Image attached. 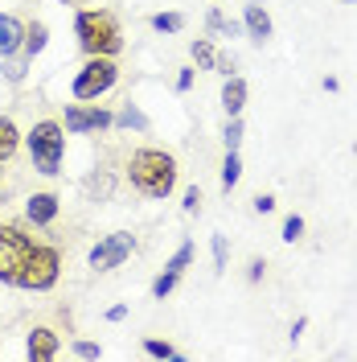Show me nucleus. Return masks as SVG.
Returning a JSON list of instances; mask_svg holds the SVG:
<instances>
[{
    "label": "nucleus",
    "instance_id": "25",
    "mask_svg": "<svg viewBox=\"0 0 357 362\" xmlns=\"http://www.w3.org/2000/svg\"><path fill=\"white\" fill-rule=\"evenodd\" d=\"M222 144L226 148H238L243 144V119L238 115H230V124H226V132H222Z\"/></svg>",
    "mask_w": 357,
    "mask_h": 362
},
{
    "label": "nucleus",
    "instance_id": "29",
    "mask_svg": "<svg viewBox=\"0 0 357 362\" xmlns=\"http://www.w3.org/2000/svg\"><path fill=\"white\" fill-rule=\"evenodd\" d=\"M99 341H74V358H99Z\"/></svg>",
    "mask_w": 357,
    "mask_h": 362
},
{
    "label": "nucleus",
    "instance_id": "23",
    "mask_svg": "<svg viewBox=\"0 0 357 362\" xmlns=\"http://www.w3.org/2000/svg\"><path fill=\"white\" fill-rule=\"evenodd\" d=\"M144 354H152V358H181L177 346H169V341H160V338H144Z\"/></svg>",
    "mask_w": 357,
    "mask_h": 362
},
{
    "label": "nucleus",
    "instance_id": "36",
    "mask_svg": "<svg viewBox=\"0 0 357 362\" xmlns=\"http://www.w3.org/2000/svg\"><path fill=\"white\" fill-rule=\"evenodd\" d=\"M304 329H308V317H296V325H291V341H300Z\"/></svg>",
    "mask_w": 357,
    "mask_h": 362
},
{
    "label": "nucleus",
    "instance_id": "28",
    "mask_svg": "<svg viewBox=\"0 0 357 362\" xmlns=\"http://www.w3.org/2000/svg\"><path fill=\"white\" fill-rule=\"evenodd\" d=\"M181 206H185V214H198V210H201V189H198V185H189V189H185V202H181Z\"/></svg>",
    "mask_w": 357,
    "mask_h": 362
},
{
    "label": "nucleus",
    "instance_id": "7",
    "mask_svg": "<svg viewBox=\"0 0 357 362\" xmlns=\"http://www.w3.org/2000/svg\"><path fill=\"white\" fill-rule=\"evenodd\" d=\"M132 251H135V235H132V230H115V235H107V239H99V243L90 247V268H95V272L123 268Z\"/></svg>",
    "mask_w": 357,
    "mask_h": 362
},
{
    "label": "nucleus",
    "instance_id": "11",
    "mask_svg": "<svg viewBox=\"0 0 357 362\" xmlns=\"http://www.w3.org/2000/svg\"><path fill=\"white\" fill-rule=\"evenodd\" d=\"M21 42H25V25L13 13H0V58L21 54Z\"/></svg>",
    "mask_w": 357,
    "mask_h": 362
},
{
    "label": "nucleus",
    "instance_id": "14",
    "mask_svg": "<svg viewBox=\"0 0 357 362\" xmlns=\"http://www.w3.org/2000/svg\"><path fill=\"white\" fill-rule=\"evenodd\" d=\"M222 107H226V115H243V107H246V83L238 78V74H230V78H226Z\"/></svg>",
    "mask_w": 357,
    "mask_h": 362
},
{
    "label": "nucleus",
    "instance_id": "27",
    "mask_svg": "<svg viewBox=\"0 0 357 362\" xmlns=\"http://www.w3.org/2000/svg\"><path fill=\"white\" fill-rule=\"evenodd\" d=\"M214 272H226V235H214Z\"/></svg>",
    "mask_w": 357,
    "mask_h": 362
},
{
    "label": "nucleus",
    "instance_id": "31",
    "mask_svg": "<svg viewBox=\"0 0 357 362\" xmlns=\"http://www.w3.org/2000/svg\"><path fill=\"white\" fill-rule=\"evenodd\" d=\"M255 210H259V214H271V210H275V198H271V194H259V198H255Z\"/></svg>",
    "mask_w": 357,
    "mask_h": 362
},
{
    "label": "nucleus",
    "instance_id": "16",
    "mask_svg": "<svg viewBox=\"0 0 357 362\" xmlns=\"http://www.w3.org/2000/svg\"><path fill=\"white\" fill-rule=\"evenodd\" d=\"M189 54H193L198 70H214V62H218V49H214V42H210V37H198V42L189 45Z\"/></svg>",
    "mask_w": 357,
    "mask_h": 362
},
{
    "label": "nucleus",
    "instance_id": "12",
    "mask_svg": "<svg viewBox=\"0 0 357 362\" xmlns=\"http://www.w3.org/2000/svg\"><path fill=\"white\" fill-rule=\"evenodd\" d=\"M243 29L250 33V42H267L271 37V17H267V8H263V0H250L246 4Z\"/></svg>",
    "mask_w": 357,
    "mask_h": 362
},
{
    "label": "nucleus",
    "instance_id": "22",
    "mask_svg": "<svg viewBox=\"0 0 357 362\" xmlns=\"http://www.w3.org/2000/svg\"><path fill=\"white\" fill-rule=\"evenodd\" d=\"M0 62H4V78H8V83H21L25 78V70H29V58H17V54H8V58H0Z\"/></svg>",
    "mask_w": 357,
    "mask_h": 362
},
{
    "label": "nucleus",
    "instance_id": "8",
    "mask_svg": "<svg viewBox=\"0 0 357 362\" xmlns=\"http://www.w3.org/2000/svg\"><path fill=\"white\" fill-rule=\"evenodd\" d=\"M115 115L103 112V107H83V103H74V107H66V119H62V128L74 136L83 132H103V128H111Z\"/></svg>",
    "mask_w": 357,
    "mask_h": 362
},
{
    "label": "nucleus",
    "instance_id": "30",
    "mask_svg": "<svg viewBox=\"0 0 357 362\" xmlns=\"http://www.w3.org/2000/svg\"><path fill=\"white\" fill-rule=\"evenodd\" d=\"M263 276H267V264H263V259H250V268H246V280H250V284H259Z\"/></svg>",
    "mask_w": 357,
    "mask_h": 362
},
{
    "label": "nucleus",
    "instance_id": "21",
    "mask_svg": "<svg viewBox=\"0 0 357 362\" xmlns=\"http://www.w3.org/2000/svg\"><path fill=\"white\" fill-rule=\"evenodd\" d=\"M152 29H157V33H181V29H185V17H181V13H157V17H152Z\"/></svg>",
    "mask_w": 357,
    "mask_h": 362
},
{
    "label": "nucleus",
    "instance_id": "19",
    "mask_svg": "<svg viewBox=\"0 0 357 362\" xmlns=\"http://www.w3.org/2000/svg\"><path fill=\"white\" fill-rule=\"evenodd\" d=\"M111 189H115L111 173H90V177H87V194L95 198V202H107V198H111Z\"/></svg>",
    "mask_w": 357,
    "mask_h": 362
},
{
    "label": "nucleus",
    "instance_id": "32",
    "mask_svg": "<svg viewBox=\"0 0 357 362\" xmlns=\"http://www.w3.org/2000/svg\"><path fill=\"white\" fill-rule=\"evenodd\" d=\"M214 70H218V74H226V78H230V70H234V62H230V54H218V62H214Z\"/></svg>",
    "mask_w": 357,
    "mask_h": 362
},
{
    "label": "nucleus",
    "instance_id": "26",
    "mask_svg": "<svg viewBox=\"0 0 357 362\" xmlns=\"http://www.w3.org/2000/svg\"><path fill=\"white\" fill-rule=\"evenodd\" d=\"M300 235H304V218H300V214H288V218H284V243H296Z\"/></svg>",
    "mask_w": 357,
    "mask_h": 362
},
{
    "label": "nucleus",
    "instance_id": "17",
    "mask_svg": "<svg viewBox=\"0 0 357 362\" xmlns=\"http://www.w3.org/2000/svg\"><path fill=\"white\" fill-rule=\"evenodd\" d=\"M115 124H119V128H135V132H148V128H152V119H148V115L140 112L135 103H128L123 112L115 115Z\"/></svg>",
    "mask_w": 357,
    "mask_h": 362
},
{
    "label": "nucleus",
    "instance_id": "2",
    "mask_svg": "<svg viewBox=\"0 0 357 362\" xmlns=\"http://www.w3.org/2000/svg\"><path fill=\"white\" fill-rule=\"evenodd\" d=\"M74 37H78V49L87 58H115L123 49L119 21H115L107 8H83L74 17Z\"/></svg>",
    "mask_w": 357,
    "mask_h": 362
},
{
    "label": "nucleus",
    "instance_id": "13",
    "mask_svg": "<svg viewBox=\"0 0 357 362\" xmlns=\"http://www.w3.org/2000/svg\"><path fill=\"white\" fill-rule=\"evenodd\" d=\"M45 45H49V29H45V21H29L25 25V42H21V54L33 62L37 54H42Z\"/></svg>",
    "mask_w": 357,
    "mask_h": 362
},
{
    "label": "nucleus",
    "instance_id": "20",
    "mask_svg": "<svg viewBox=\"0 0 357 362\" xmlns=\"http://www.w3.org/2000/svg\"><path fill=\"white\" fill-rule=\"evenodd\" d=\"M193 251H198V247H193V243L185 239V243H181L177 251H173V259L164 264V272H177V276H181V272H185V268H189V264H193Z\"/></svg>",
    "mask_w": 357,
    "mask_h": 362
},
{
    "label": "nucleus",
    "instance_id": "15",
    "mask_svg": "<svg viewBox=\"0 0 357 362\" xmlns=\"http://www.w3.org/2000/svg\"><path fill=\"white\" fill-rule=\"evenodd\" d=\"M17 144H21V136H17V124L8 119V115H0V165L17 153Z\"/></svg>",
    "mask_w": 357,
    "mask_h": 362
},
{
    "label": "nucleus",
    "instance_id": "34",
    "mask_svg": "<svg viewBox=\"0 0 357 362\" xmlns=\"http://www.w3.org/2000/svg\"><path fill=\"white\" fill-rule=\"evenodd\" d=\"M218 33H222V37H238V33H243V25H238V21H222Z\"/></svg>",
    "mask_w": 357,
    "mask_h": 362
},
{
    "label": "nucleus",
    "instance_id": "3",
    "mask_svg": "<svg viewBox=\"0 0 357 362\" xmlns=\"http://www.w3.org/2000/svg\"><path fill=\"white\" fill-rule=\"evenodd\" d=\"M29 144V157H33V169L45 173V177H58L62 173V157H66V128L58 119H42L33 124V132L25 136Z\"/></svg>",
    "mask_w": 357,
    "mask_h": 362
},
{
    "label": "nucleus",
    "instance_id": "4",
    "mask_svg": "<svg viewBox=\"0 0 357 362\" xmlns=\"http://www.w3.org/2000/svg\"><path fill=\"white\" fill-rule=\"evenodd\" d=\"M58 276H62V255H58V247L33 243V251L25 255V264H21V272H17V284H13V288H25V293H49V288L58 284Z\"/></svg>",
    "mask_w": 357,
    "mask_h": 362
},
{
    "label": "nucleus",
    "instance_id": "37",
    "mask_svg": "<svg viewBox=\"0 0 357 362\" xmlns=\"http://www.w3.org/2000/svg\"><path fill=\"white\" fill-rule=\"evenodd\" d=\"M123 317H128V305H111L107 309V321H123Z\"/></svg>",
    "mask_w": 357,
    "mask_h": 362
},
{
    "label": "nucleus",
    "instance_id": "35",
    "mask_svg": "<svg viewBox=\"0 0 357 362\" xmlns=\"http://www.w3.org/2000/svg\"><path fill=\"white\" fill-rule=\"evenodd\" d=\"M193 87V70H181L177 74V90H189Z\"/></svg>",
    "mask_w": 357,
    "mask_h": 362
},
{
    "label": "nucleus",
    "instance_id": "5",
    "mask_svg": "<svg viewBox=\"0 0 357 362\" xmlns=\"http://www.w3.org/2000/svg\"><path fill=\"white\" fill-rule=\"evenodd\" d=\"M119 83V66H115V58H87L83 70L74 74V99H99V95H107V90Z\"/></svg>",
    "mask_w": 357,
    "mask_h": 362
},
{
    "label": "nucleus",
    "instance_id": "1",
    "mask_svg": "<svg viewBox=\"0 0 357 362\" xmlns=\"http://www.w3.org/2000/svg\"><path fill=\"white\" fill-rule=\"evenodd\" d=\"M128 177L144 198L160 202V198H169L177 189V160L164 148H135L132 160H128Z\"/></svg>",
    "mask_w": 357,
    "mask_h": 362
},
{
    "label": "nucleus",
    "instance_id": "33",
    "mask_svg": "<svg viewBox=\"0 0 357 362\" xmlns=\"http://www.w3.org/2000/svg\"><path fill=\"white\" fill-rule=\"evenodd\" d=\"M222 13H218V8H210V17H205V25H210V33H218V29H222Z\"/></svg>",
    "mask_w": 357,
    "mask_h": 362
},
{
    "label": "nucleus",
    "instance_id": "18",
    "mask_svg": "<svg viewBox=\"0 0 357 362\" xmlns=\"http://www.w3.org/2000/svg\"><path fill=\"white\" fill-rule=\"evenodd\" d=\"M243 177V160H238V148H226V160H222V189H234Z\"/></svg>",
    "mask_w": 357,
    "mask_h": 362
},
{
    "label": "nucleus",
    "instance_id": "10",
    "mask_svg": "<svg viewBox=\"0 0 357 362\" xmlns=\"http://www.w3.org/2000/svg\"><path fill=\"white\" fill-rule=\"evenodd\" d=\"M58 194H33L29 202H25V214H29V223L33 226H49L58 218Z\"/></svg>",
    "mask_w": 357,
    "mask_h": 362
},
{
    "label": "nucleus",
    "instance_id": "38",
    "mask_svg": "<svg viewBox=\"0 0 357 362\" xmlns=\"http://www.w3.org/2000/svg\"><path fill=\"white\" fill-rule=\"evenodd\" d=\"M345 4H357V0H345Z\"/></svg>",
    "mask_w": 357,
    "mask_h": 362
},
{
    "label": "nucleus",
    "instance_id": "24",
    "mask_svg": "<svg viewBox=\"0 0 357 362\" xmlns=\"http://www.w3.org/2000/svg\"><path fill=\"white\" fill-rule=\"evenodd\" d=\"M177 284H181V276H177V272H160L157 280H152V296H157V300H164V296L173 293Z\"/></svg>",
    "mask_w": 357,
    "mask_h": 362
},
{
    "label": "nucleus",
    "instance_id": "9",
    "mask_svg": "<svg viewBox=\"0 0 357 362\" xmlns=\"http://www.w3.org/2000/svg\"><path fill=\"white\" fill-rule=\"evenodd\" d=\"M58 350H62V341H58L54 329H45V325L29 329V338H25V354H29V362H54L58 358Z\"/></svg>",
    "mask_w": 357,
    "mask_h": 362
},
{
    "label": "nucleus",
    "instance_id": "6",
    "mask_svg": "<svg viewBox=\"0 0 357 362\" xmlns=\"http://www.w3.org/2000/svg\"><path fill=\"white\" fill-rule=\"evenodd\" d=\"M29 251H33V235H25L21 226H0V280L4 284H17V272Z\"/></svg>",
    "mask_w": 357,
    "mask_h": 362
}]
</instances>
